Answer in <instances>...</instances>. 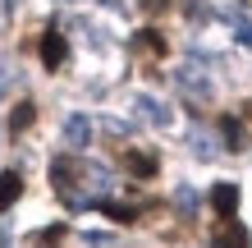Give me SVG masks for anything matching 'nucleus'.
I'll return each instance as SVG.
<instances>
[{
    "instance_id": "nucleus-4",
    "label": "nucleus",
    "mask_w": 252,
    "mask_h": 248,
    "mask_svg": "<svg viewBox=\"0 0 252 248\" xmlns=\"http://www.w3.org/2000/svg\"><path fill=\"white\" fill-rule=\"evenodd\" d=\"M124 170L133 175V179H156L160 161H156L152 152H124Z\"/></svg>"
},
{
    "instance_id": "nucleus-11",
    "label": "nucleus",
    "mask_w": 252,
    "mask_h": 248,
    "mask_svg": "<svg viewBox=\"0 0 252 248\" xmlns=\"http://www.w3.org/2000/svg\"><path fill=\"white\" fill-rule=\"evenodd\" d=\"M101 212H106L110 221H120V225H133V221H138V212L124 207V202H101Z\"/></svg>"
},
{
    "instance_id": "nucleus-10",
    "label": "nucleus",
    "mask_w": 252,
    "mask_h": 248,
    "mask_svg": "<svg viewBox=\"0 0 252 248\" xmlns=\"http://www.w3.org/2000/svg\"><path fill=\"white\" fill-rule=\"evenodd\" d=\"M64 138L73 142V147H83V142H87V138H92V124H87V120H83V115H73V120L64 124Z\"/></svg>"
},
{
    "instance_id": "nucleus-6",
    "label": "nucleus",
    "mask_w": 252,
    "mask_h": 248,
    "mask_svg": "<svg viewBox=\"0 0 252 248\" xmlns=\"http://www.w3.org/2000/svg\"><path fill=\"white\" fill-rule=\"evenodd\" d=\"M211 207H216V216H234L239 212V188L234 184H216L211 188Z\"/></svg>"
},
{
    "instance_id": "nucleus-8",
    "label": "nucleus",
    "mask_w": 252,
    "mask_h": 248,
    "mask_svg": "<svg viewBox=\"0 0 252 248\" xmlns=\"http://www.w3.org/2000/svg\"><path fill=\"white\" fill-rule=\"evenodd\" d=\"M32 120H37V106H32V101H19V106H14V115H9V134L32 129Z\"/></svg>"
},
{
    "instance_id": "nucleus-5",
    "label": "nucleus",
    "mask_w": 252,
    "mask_h": 248,
    "mask_svg": "<svg viewBox=\"0 0 252 248\" xmlns=\"http://www.w3.org/2000/svg\"><path fill=\"white\" fill-rule=\"evenodd\" d=\"M19 198H23V175L19 170H5V175H0V212H9Z\"/></svg>"
},
{
    "instance_id": "nucleus-7",
    "label": "nucleus",
    "mask_w": 252,
    "mask_h": 248,
    "mask_svg": "<svg viewBox=\"0 0 252 248\" xmlns=\"http://www.w3.org/2000/svg\"><path fill=\"white\" fill-rule=\"evenodd\" d=\"M133 51H142V55H156V60H160V55H165V37H160L156 28H142V33L133 37Z\"/></svg>"
},
{
    "instance_id": "nucleus-13",
    "label": "nucleus",
    "mask_w": 252,
    "mask_h": 248,
    "mask_svg": "<svg viewBox=\"0 0 252 248\" xmlns=\"http://www.w3.org/2000/svg\"><path fill=\"white\" fill-rule=\"evenodd\" d=\"M248 115H252V101H248Z\"/></svg>"
},
{
    "instance_id": "nucleus-1",
    "label": "nucleus",
    "mask_w": 252,
    "mask_h": 248,
    "mask_svg": "<svg viewBox=\"0 0 252 248\" xmlns=\"http://www.w3.org/2000/svg\"><path fill=\"white\" fill-rule=\"evenodd\" d=\"M78 175H87V166L73 161V156H55V161H51V184H55V193H60L64 202H78V193H73Z\"/></svg>"
},
{
    "instance_id": "nucleus-3",
    "label": "nucleus",
    "mask_w": 252,
    "mask_h": 248,
    "mask_svg": "<svg viewBox=\"0 0 252 248\" xmlns=\"http://www.w3.org/2000/svg\"><path fill=\"white\" fill-rule=\"evenodd\" d=\"M64 60H69L64 33H60V28H46V33H41V65H46V69H60Z\"/></svg>"
},
{
    "instance_id": "nucleus-2",
    "label": "nucleus",
    "mask_w": 252,
    "mask_h": 248,
    "mask_svg": "<svg viewBox=\"0 0 252 248\" xmlns=\"http://www.w3.org/2000/svg\"><path fill=\"white\" fill-rule=\"evenodd\" d=\"M248 230L243 221H234V216H220V225L211 230V248H248Z\"/></svg>"
},
{
    "instance_id": "nucleus-9",
    "label": "nucleus",
    "mask_w": 252,
    "mask_h": 248,
    "mask_svg": "<svg viewBox=\"0 0 252 248\" xmlns=\"http://www.w3.org/2000/svg\"><path fill=\"white\" fill-rule=\"evenodd\" d=\"M64 239H69V230H64V225H46V230L32 239V248H64Z\"/></svg>"
},
{
    "instance_id": "nucleus-12",
    "label": "nucleus",
    "mask_w": 252,
    "mask_h": 248,
    "mask_svg": "<svg viewBox=\"0 0 252 248\" xmlns=\"http://www.w3.org/2000/svg\"><path fill=\"white\" fill-rule=\"evenodd\" d=\"M220 129H225L229 147H243V129H239V120H234V115H225V120H220Z\"/></svg>"
}]
</instances>
